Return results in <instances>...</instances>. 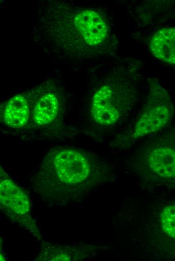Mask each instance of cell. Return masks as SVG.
<instances>
[{"instance_id": "6da1fadb", "label": "cell", "mask_w": 175, "mask_h": 261, "mask_svg": "<svg viewBox=\"0 0 175 261\" xmlns=\"http://www.w3.org/2000/svg\"><path fill=\"white\" fill-rule=\"evenodd\" d=\"M35 40L55 54L74 59L105 57L116 50L117 39L100 10L60 1L39 6Z\"/></svg>"}, {"instance_id": "7a4b0ae2", "label": "cell", "mask_w": 175, "mask_h": 261, "mask_svg": "<svg viewBox=\"0 0 175 261\" xmlns=\"http://www.w3.org/2000/svg\"><path fill=\"white\" fill-rule=\"evenodd\" d=\"M103 176V167L94 154L57 146L42 159L31 185L44 203L61 206L82 198L101 182Z\"/></svg>"}, {"instance_id": "3957f363", "label": "cell", "mask_w": 175, "mask_h": 261, "mask_svg": "<svg viewBox=\"0 0 175 261\" xmlns=\"http://www.w3.org/2000/svg\"><path fill=\"white\" fill-rule=\"evenodd\" d=\"M138 65L131 62L114 67L95 91L90 115L101 126H111L126 118L138 99Z\"/></svg>"}, {"instance_id": "277c9868", "label": "cell", "mask_w": 175, "mask_h": 261, "mask_svg": "<svg viewBox=\"0 0 175 261\" xmlns=\"http://www.w3.org/2000/svg\"><path fill=\"white\" fill-rule=\"evenodd\" d=\"M173 105L168 91L157 80H153L142 111L127 136V143H133L139 138L158 132L171 122Z\"/></svg>"}, {"instance_id": "5b68a950", "label": "cell", "mask_w": 175, "mask_h": 261, "mask_svg": "<svg viewBox=\"0 0 175 261\" xmlns=\"http://www.w3.org/2000/svg\"><path fill=\"white\" fill-rule=\"evenodd\" d=\"M0 209L13 221L18 223L39 240L42 237L31 213L30 197L16 184L0 164Z\"/></svg>"}, {"instance_id": "8992f818", "label": "cell", "mask_w": 175, "mask_h": 261, "mask_svg": "<svg viewBox=\"0 0 175 261\" xmlns=\"http://www.w3.org/2000/svg\"><path fill=\"white\" fill-rule=\"evenodd\" d=\"M64 98L62 91L52 83L35 100L27 129L47 130L62 123Z\"/></svg>"}, {"instance_id": "52a82bcc", "label": "cell", "mask_w": 175, "mask_h": 261, "mask_svg": "<svg viewBox=\"0 0 175 261\" xmlns=\"http://www.w3.org/2000/svg\"><path fill=\"white\" fill-rule=\"evenodd\" d=\"M52 83L45 82L35 88L14 96L0 106V123L14 129H27L35 100Z\"/></svg>"}, {"instance_id": "ba28073f", "label": "cell", "mask_w": 175, "mask_h": 261, "mask_svg": "<svg viewBox=\"0 0 175 261\" xmlns=\"http://www.w3.org/2000/svg\"><path fill=\"white\" fill-rule=\"evenodd\" d=\"M90 247L87 245L64 246L43 242L35 261L79 260L89 255Z\"/></svg>"}, {"instance_id": "9c48e42d", "label": "cell", "mask_w": 175, "mask_h": 261, "mask_svg": "<svg viewBox=\"0 0 175 261\" xmlns=\"http://www.w3.org/2000/svg\"><path fill=\"white\" fill-rule=\"evenodd\" d=\"M147 162L150 169L163 178L174 179L175 152L173 147L161 145L152 148L147 155Z\"/></svg>"}, {"instance_id": "30bf717a", "label": "cell", "mask_w": 175, "mask_h": 261, "mask_svg": "<svg viewBox=\"0 0 175 261\" xmlns=\"http://www.w3.org/2000/svg\"><path fill=\"white\" fill-rule=\"evenodd\" d=\"M149 48L153 55L160 61L170 65L175 63V29H160L151 37Z\"/></svg>"}, {"instance_id": "8fae6325", "label": "cell", "mask_w": 175, "mask_h": 261, "mask_svg": "<svg viewBox=\"0 0 175 261\" xmlns=\"http://www.w3.org/2000/svg\"><path fill=\"white\" fill-rule=\"evenodd\" d=\"M162 228L164 233L174 238L175 236V206L171 204L165 207L161 213Z\"/></svg>"}, {"instance_id": "7c38bea8", "label": "cell", "mask_w": 175, "mask_h": 261, "mask_svg": "<svg viewBox=\"0 0 175 261\" xmlns=\"http://www.w3.org/2000/svg\"><path fill=\"white\" fill-rule=\"evenodd\" d=\"M6 258L4 256V255L3 254L2 252L0 251V260H5Z\"/></svg>"}, {"instance_id": "4fadbf2b", "label": "cell", "mask_w": 175, "mask_h": 261, "mask_svg": "<svg viewBox=\"0 0 175 261\" xmlns=\"http://www.w3.org/2000/svg\"><path fill=\"white\" fill-rule=\"evenodd\" d=\"M2 247H3V239L0 237V251H1V252H3Z\"/></svg>"}]
</instances>
